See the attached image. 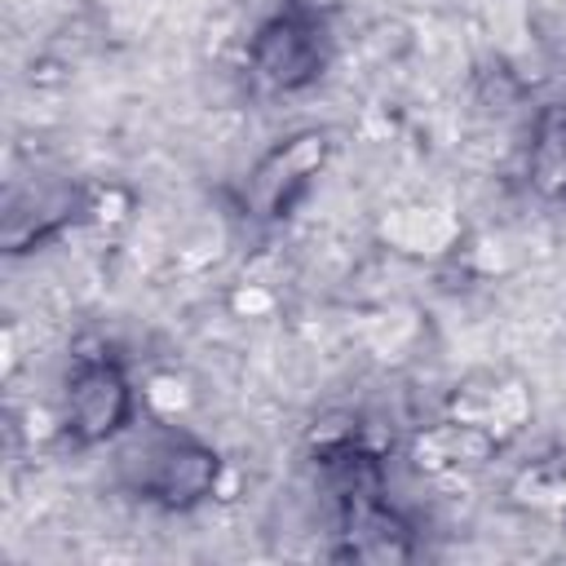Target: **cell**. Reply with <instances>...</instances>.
Here are the masks:
<instances>
[{
	"mask_svg": "<svg viewBox=\"0 0 566 566\" xmlns=\"http://www.w3.org/2000/svg\"><path fill=\"white\" fill-rule=\"evenodd\" d=\"M133 416V389L111 354H80L66 380V429L80 442L119 433Z\"/></svg>",
	"mask_w": 566,
	"mask_h": 566,
	"instance_id": "7a4b0ae2",
	"label": "cell"
},
{
	"mask_svg": "<svg viewBox=\"0 0 566 566\" xmlns=\"http://www.w3.org/2000/svg\"><path fill=\"white\" fill-rule=\"evenodd\" d=\"M531 181L544 195H566V102L539 119V133L531 146Z\"/></svg>",
	"mask_w": 566,
	"mask_h": 566,
	"instance_id": "5b68a950",
	"label": "cell"
},
{
	"mask_svg": "<svg viewBox=\"0 0 566 566\" xmlns=\"http://www.w3.org/2000/svg\"><path fill=\"white\" fill-rule=\"evenodd\" d=\"M217 469H221L217 451L181 429H155L124 460L128 486L142 500H155L164 509H190V504L208 500L217 486Z\"/></svg>",
	"mask_w": 566,
	"mask_h": 566,
	"instance_id": "6da1fadb",
	"label": "cell"
},
{
	"mask_svg": "<svg viewBox=\"0 0 566 566\" xmlns=\"http://www.w3.org/2000/svg\"><path fill=\"white\" fill-rule=\"evenodd\" d=\"M323 159H327V133L287 137L252 168V177L243 186V203L256 217H283L292 208V199L310 186V177L323 168Z\"/></svg>",
	"mask_w": 566,
	"mask_h": 566,
	"instance_id": "3957f363",
	"label": "cell"
},
{
	"mask_svg": "<svg viewBox=\"0 0 566 566\" xmlns=\"http://www.w3.org/2000/svg\"><path fill=\"white\" fill-rule=\"evenodd\" d=\"M252 66L274 88H301L323 71V31L305 13H274L252 40Z\"/></svg>",
	"mask_w": 566,
	"mask_h": 566,
	"instance_id": "277c9868",
	"label": "cell"
}]
</instances>
